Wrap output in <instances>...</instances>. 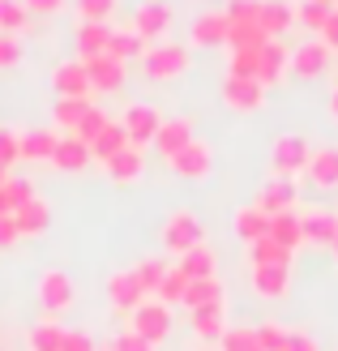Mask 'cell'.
<instances>
[{
	"label": "cell",
	"instance_id": "cell-53",
	"mask_svg": "<svg viewBox=\"0 0 338 351\" xmlns=\"http://www.w3.org/2000/svg\"><path fill=\"white\" fill-rule=\"evenodd\" d=\"M322 43H326L330 51H338V9L330 13V22L322 26Z\"/></svg>",
	"mask_w": 338,
	"mask_h": 351
},
{
	"label": "cell",
	"instance_id": "cell-8",
	"mask_svg": "<svg viewBox=\"0 0 338 351\" xmlns=\"http://www.w3.org/2000/svg\"><path fill=\"white\" fill-rule=\"evenodd\" d=\"M167 167H171L176 176H184V180H206L210 167H215V150L193 137V142H189L180 154H171V159H167Z\"/></svg>",
	"mask_w": 338,
	"mask_h": 351
},
{
	"label": "cell",
	"instance_id": "cell-6",
	"mask_svg": "<svg viewBox=\"0 0 338 351\" xmlns=\"http://www.w3.org/2000/svg\"><path fill=\"white\" fill-rule=\"evenodd\" d=\"M120 125L129 133V146H150L158 125H163V116H158L154 103H129V108L120 112Z\"/></svg>",
	"mask_w": 338,
	"mask_h": 351
},
{
	"label": "cell",
	"instance_id": "cell-35",
	"mask_svg": "<svg viewBox=\"0 0 338 351\" xmlns=\"http://www.w3.org/2000/svg\"><path fill=\"white\" fill-rule=\"evenodd\" d=\"M56 142H60V137L51 133V129H26V133H22V159H30V163L47 159V163H51V150H56Z\"/></svg>",
	"mask_w": 338,
	"mask_h": 351
},
{
	"label": "cell",
	"instance_id": "cell-26",
	"mask_svg": "<svg viewBox=\"0 0 338 351\" xmlns=\"http://www.w3.org/2000/svg\"><path fill=\"white\" fill-rule=\"evenodd\" d=\"M236 236L244 240V244H253V240H261V236H270V215H265L261 206H240L236 210Z\"/></svg>",
	"mask_w": 338,
	"mask_h": 351
},
{
	"label": "cell",
	"instance_id": "cell-9",
	"mask_svg": "<svg viewBox=\"0 0 338 351\" xmlns=\"http://www.w3.org/2000/svg\"><path fill=\"white\" fill-rule=\"evenodd\" d=\"M51 86H56L60 99H90V73H86V64L73 60V56L51 69Z\"/></svg>",
	"mask_w": 338,
	"mask_h": 351
},
{
	"label": "cell",
	"instance_id": "cell-59",
	"mask_svg": "<svg viewBox=\"0 0 338 351\" xmlns=\"http://www.w3.org/2000/svg\"><path fill=\"white\" fill-rule=\"evenodd\" d=\"M193 351H210V347H193Z\"/></svg>",
	"mask_w": 338,
	"mask_h": 351
},
{
	"label": "cell",
	"instance_id": "cell-54",
	"mask_svg": "<svg viewBox=\"0 0 338 351\" xmlns=\"http://www.w3.org/2000/svg\"><path fill=\"white\" fill-rule=\"evenodd\" d=\"M22 5H26L30 13H60L64 0H22Z\"/></svg>",
	"mask_w": 338,
	"mask_h": 351
},
{
	"label": "cell",
	"instance_id": "cell-49",
	"mask_svg": "<svg viewBox=\"0 0 338 351\" xmlns=\"http://www.w3.org/2000/svg\"><path fill=\"white\" fill-rule=\"evenodd\" d=\"M99 351H158V347H150L141 335H133V330H124V335H116V339H108Z\"/></svg>",
	"mask_w": 338,
	"mask_h": 351
},
{
	"label": "cell",
	"instance_id": "cell-12",
	"mask_svg": "<svg viewBox=\"0 0 338 351\" xmlns=\"http://www.w3.org/2000/svg\"><path fill=\"white\" fill-rule=\"evenodd\" d=\"M189 142H193V125H189V120L184 116H163V125H158V133H154L150 146L163 154V163H167L171 154H180Z\"/></svg>",
	"mask_w": 338,
	"mask_h": 351
},
{
	"label": "cell",
	"instance_id": "cell-32",
	"mask_svg": "<svg viewBox=\"0 0 338 351\" xmlns=\"http://www.w3.org/2000/svg\"><path fill=\"white\" fill-rule=\"evenodd\" d=\"M124 146H129V133H124L120 120H112V125H108V129H103L95 142H90V159H95V163H108L112 154H120Z\"/></svg>",
	"mask_w": 338,
	"mask_h": 351
},
{
	"label": "cell",
	"instance_id": "cell-20",
	"mask_svg": "<svg viewBox=\"0 0 338 351\" xmlns=\"http://www.w3.org/2000/svg\"><path fill=\"white\" fill-rule=\"evenodd\" d=\"M108 300H112L120 313H133L141 300H146V291H141V283H137L133 270H116V274L108 278Z\"/></svg>",
	"mask_w": 338,
	"mask_h": 351
},
{
	"label": "cell",
	"instance_id": "cell-57",
	"mask_svg": "<svg viewBox=\"0 0 338 351\" xmlns=\"http://www.w3.org/2000/svg\"><path fill=\"white\" fill-rule=\"evenodd\" d=\"M330 249H334V257H338V236H334V244H330Z\"/></svg>",
	"mask_w": 338,
	"mask_h": 351
},
{
	"label": "cell",
	"instance_id": "cell-13",
	"mask_svg": "<svg viewBox=\"0 0 338 351\" xmlns=\"http://www.w3.org/2000/svg\"><path fill=\"white\" fill-rule=\"evenodd\" d=\"M326 69H330V47L322 39H309V43L291 47V73L295 77H322Z\"/></svg>",
	"mask_w": 338,
	"mask_h": 351
},
{
	"label": "cell",
	"instance_id": "cell-10",
	"mask_svg": "<svg viewBox=\"0 0 338 351\" xmlns=\"http://www.w3.org/2000/svg\"><path fill=\"white\" fill-rule=\"evenodd\" d=\"M223 103L231 112H257L261 103H265V86L257 77H231L223 82Z\"/></svg>",
	"mask_w": 338,
	"mask_h": 351
},
{
	"label": "cell",
	"instance_id": "cell-19",
	"mask_svg": "<svg viewBox=\"0 0 338 351\" xmlns=\"http://www.w3.org/2000/svg\"><path fill=\"white\" fill-rule=\"evenodd\" d=\"M304 176H309V184H317V189H338V146H317L309 154Z\"/></svg>",
	"mask_w": 338,
	"mask_h": 351
},
{
	"label": "cell",
	"instance_id": "cell-50",
	"mask_svg": "<svg viewBox=\"0 0 338 351\" xmlns=\"http://www.w3.org/2000/svg\"><path fill=\"white\" fill-rule=\"evenodd\" d=\"M257 5L261 0H227V22L231 26H240V22H257Z\"/></svg>",
	"mask_w": 338,
	"mask_h": 351
},
{
	"label": "cell",
	"instance_id": "cell-46",
	"mask_svg": "<svg viewBox=\"0 0 338 351\" xmlns=\"http://www.w3.org/2000/svg\"><path fill=\"white\" fill-rule=\"evenodd\" d=\"M116 5L120 0H77V13H82V22H112Z\"/></svg>",
	"mask_w": 338,
	"mask_h": 351
},
{
	"label": "cell",
	"instance_id": "cell-52",
	"mask_svg": "<svg viewBox=\"0 0 338 351\" xmlns=\"http://www.w3.org/2000/svg\"><path fill=\"white\" fill-rule=\"evenodd\" d=\"M17 240H22V232H17L13 215H0V249H13Z\"/></svg>",
	"mask_w": 338,
	"mask_h": 351
},
{
	"label": "cell",
	"instance_id": "cell-31",
	"mask_svg": "<svg viewBox=\"0 0 338 351\" xmlns=\"http://www.w3.org/2000/svg\"><path fill=\"white\" fill-rule=\"evenodd\" d=\"M189 278H215V270H219V257H215V249L210 244H197V249H189V253H180V261H176Z\"/></svg>",
	"mask_w": 338,
	"mask_h": 351
},
{
	"label": "cell",
	"instance_id": "cell-55",
	"mask_svg": "<svg viewBox=\"0 0 338 351\" xmlns=\"http://www.w3.org/2000/svg\"><path fill=\"white\" fill-rule=\"evenodd\" d=\"M287 351H317V343L309 335H287Z\"/></svg>",
	"mask_w": 338,
	"mask_h": 351
},
{
	"label": "cell",
	"instance_id": "cell-17",
	"mask_svg": "<svg viewBox=\"0 0 338 351\" xmlns=\"http://www.w3.org/2000/svg\"><path fill=\"white\" fill-rule=\"evenodd\" d=\"M227 13L223 9H206L193 17V43L197 47H227Z\"/></svg>",
	"mask_w": 338,
	"mask_h": 351
},
{
	"label": "cell",
	"instance_id": "cell-56",
	"mask_svg": "<svg viewBox=\"0 0 338 351\" xmlns=\"http://www.w3.org/2000/svg\"><path fill=\"white\" fill-rule=\"evenodd\" d=\"M330 116L338 120V86H334V95H330Z\"/></svg>",
	"mask_w": 338,
	"mask_h": 351
},
{
	"label": "cell",
	"instance_id": "cell-37",
	"mask_svg": "<svg viewBox=\"0 0 338 351\" xmlns=\"http://www.w3.org/2000/svg\"><path fill=\"white\" fill-rule=\"evenodd\" d=\"M90 112V99H56V108H51V120H56V129L73 133L82 125V116Z\"/></svg>",
	"mask_w": 338,
	"mask_h": 351
},
{
	"label": "cell",
	"instance_id": "cell-3",
	"mask_svg": "<svg viewBox=\"0 0 338 351\" xmlns=\"http://www.w3.org/2000/svg\"><path fill=\"white\" fill-rule=\"evenodd\" d=\"M34 291H39V304H43L47 317H60V313H69V308H73V300H77L73 278H69L64 270H43L39 283H34Z\"/></svg>",
	"mask_w": 338,
	"mask_h": 351
},
{
	"label": "cell",
	"instance_id": "cell-4",
	"mask_svg": "<svg viewBox=\"0 0 338 351\" xmlns=\"http://www.w3.org/2000/svg\"><path fill=\"white\" fill-rule=\"evenodd\" d=\"M202 240V219L193 215V210H171L167 223H163V249L167 253H189V249H197Z\"/></svg>",
	"mask_w": 338,
	"mask_h": 351
},
{
	"label": "cell",
	"instance_id": "cell-5",
	"mask_svg": "<svg viewBox=\"0 0 338 351\" xmlns=\"http://www.w3.org/2000/svg\"><path fill=\"white\" fill-rule=\"evenodd\" d=\"M309 154H313V146H309L300 133H282L278 142H274V150H270L274 176H287V180H295V176L309 167Z\"/></svg>",
	"mask_w": 338,
	"mask_h": 351
},
{
	"label": "cell",
	"instance_id": "cell-25",
	"mask_svg": "<svg viewBox=\"0 0 338 351\" xmlns=\"http://www.w3.org/2000/svg\"><path fill=\"white\" fill-rule=\"evenodd\" d=\"M51 163H56L60 171H82L86 163H90V146H86L82 137L69 133V137H60V142H56V150H51Z\"/></svg>",
	"mask_w": 338,
	"mask_h": 351
},
{
	"label": "cell",
	"instance_id": "cell-36",
	"mask_svg": "<svg viewBox=\"0 0 338 351\" xmlns=\"http://www.w3.org/2000/svg\"><path fill=\"white\" fill-rule=\"evenodd\" d=\"M34 197V184L26 176H5V184H0V215H13L17 206H26Z\"/></svg>",
	"mask_w": 338,
	"mask_h": 351
},
{
	"label": "cell",
	"instance_id": "cell-15",
	"mask_svg": "<svg viewBox=\"0 0 338 351\" xmlns=\"http://www.w3.org/2000/svg\"><path fill=\"white\" fill-rule=\"evenodd\" d=\"M103 171H108L112 184H133V180H141V171H146V150L124 146L120 154H112V159L103 163Z\"/></svg>",
	"mask_w": 338,
	"mask_h": 351
},
{
	"label": "cell",
	"instance_id": "cell-11",
	"mask_svg": "<svg viewBox=\"0 0 338 351\" xmlns=\"http://www.w3.org/2000/svg\"><path fill=\"white\" fill-rule=\"evenodd\" d=\"M86 64V73H90V90H103V95H116L120 86H124V77H129V69H124V60H116V56H90V60H82Z\"/></svg>",
	"mask_w": 338,
	"mask_h": 351
},
{
	"label": "cell",
	"instance_id": "cell-48",
	"mask_svg": "<svg viewBox=\"0 0 338 351\" xmlns=\"http://www.w3.org/2000/svg\"><path fill=\"white\" fill-rule=\"evenodd\" d=\"M287 335H291V330H282V326H274V322L257 326V343H261V351H287Z\"/></svg>",
	"mask_w": 338,
	"mask_h": 351
},
{
	"label": "cell",
	"instance_id": "cell-21",
	"mask_svg": "<svg viewBox=\"0 0 338 351\" xmlns=\"http://www.w3.org/2000/svg\"><path fill=\"white\" fill-rule=\"evenodd\" d=\"M291 22H295V5H291V0H261V5H257V26L265 30V39H278Z\"/></svg>",
	"mask_w": 338,
	"mask_h": 351
},
{
	"label": "cell",
	"instance_id": "cell-18",
	"mask_svg": "<svg viewBox=\"0 0 338 351\" xmlns=\"http://www.w3.org/2000/svg\"><path fill=\"white\" fill-rule=\"evenodd\" d=\"M265 215H282V210H295V180H287V176H274V180H265L257 202Z\"/></svg>",
	"mask_w": 338,
	"mask_h": 351
},
{
	"label": "cell",
	"instance_id": "cell-42",
	"mask_svg": "<svg viewBox=\"0 0 338 351\" xmlns=\"http://www.w3.org/2000/svg\"><path fill=\"white\" fill-rule=\"evenodd\" d=\"M30 9L22 5V0H0V30H9V34H22L30 26Z\"/></svg>",
	"mask_w": 338,
	"mask_h": 351
},
{
	"label": "cell",
	"instance_id": "cell-39",
	"mask_svg": "<svg viewBox=\"0 0 338 351\" xmlns=\"http://www.w3.org/2000/svg\"><path fill=\"white\" fill-rule=\"evenodd\" d=\"M184 287H189V274H184L180 266H171V270L163 274V283H158V291H154V300L171 308V304H180V300H184Z\"/></svg>",
	"mask_w": 338,
	"mask_h": 351
},
{
	"label": "cell",
	"instance_id": "cell-41",
	"mask_svg": "<svg viewBox=\"0 0 338 351\" xmlns=\"http://www.w3.org/2000/svg\"><path fill=\"white\" fill-rule=\"evenodd\" d=\"M219 351H261L257 330L253 326H227L223 339H219Z\"/></svg>",
	"mask_w": 338,
	"mask_h": 351
},
{
	"label": "cell",
	"instance_id": "cell-30",
	"mask_svg": "<svg viewBox=\"0 0 338 351\" xmlns=\"http://www.w3.org/2000/svg\"><path fill=\"white\" fill-rule=\"evenodd\" d=\"M215 300H227V291H223V283H219V274L215 278H189V287H184V308L193 313V308H202V304H215Z\"/></svg>",
	"mask_w": 338,
	"mask_h": 351
},
{
	"label": "cell",
	"instance_id": "cell-43",
	"mask_svg": "<svg viewBox=\"0 0 338 351\" xmlns=\"http://www.w3.org/2000/svg\"><path fill=\"white\" fill-rule=\"evenodd\" d=\"M265 47V43H261ZM261 47H231V77H257Z\"/></svg>",
	"mask_w": 338,
	"mask_h": 351
},
{
	"label": "cell",
	"instance_id": "cell-47",
	"mask_svg": "<svg viewBox=\"0 0 338 351\" xmlns=\"http://www.w3.org/2000/svg\"><path fill=\"white\" fill-rule=\"evenodd\" d=\"M17 159H22V133L17 129H0V167H13Z\"/></svg>",
	"mask_w": 338,
	"mask_h": 351
},
{
	"label": "cell",
	"instance_id": "cell-24",
	"mask_svg": "<svg viewBox=\"0 0 338 351\" xmlns=\"http://www.w3.org/2000/svg\"><path fill=\"white\" fill-rule=\"evenodd\" d=\"M108 39H112V22H82L77 26V60L103 56V51H108Z\"/></svg>",
	"mask_w": 338,
	"mask_h": 351
},
{
	"label": "cell",
	"instance_id": "cell-27",
	"mask_svg": "<svg viewBox=\"0 0 338 351\" xmlns=\"http://www.w3.org/2000/svg\"><path fill=\"white\" fill-rule=\"evenodd\" d=\"M270 240H278L282 249H300L304 244V223H300L295 210H282V215H270Z\"/></svg>",
	"mask_w": 338,
	"mask_h": 351
},
{
	"label": "cell",
	"instance_id": "cell-16",
	"mask_svg": "<svg viewBox=\"0 0 338 351\" xmlns=\"http://www.w3.org/2000/svg\"><path fill=\"white\" fill-rule=\"evenodd\" d=\"M193 335H197L202 343H215L223 339V330H227V300H215V304H202V308H193Z\"/></svg>",
	"mask_w": 338,
	"mask_h": 351
},
{
	"label": "cell",
	"instance_id": "cell-33",
	"mask_svg": "<svg viewBox=\"0 0 338 351\" xmlns=\"http://www.w3.org/2000/svg\"><path fill=\"white\" fill-rule=\"evenodd\" d=\"M141 51H146V39L133 30V26H124V30H112V39H108V56L116 60H141Z\"/></svg>",
	"mask_w": 338,
	"mask_h": 351
},
{
	"label": "cell",
	"instance_id": "cell-45",
	"mask_svg": "<svg viewBox=\"0 0 338 351\" xmlns=\"http://www.w3.org/2000/svg\"><path fill=\"white\" fill-rule=\"evenodd\" d=\"M22 56H26L22 39L9 34V30H0V73H5V69H17V64H22Z\"/></svg>",
	"mask_w": 338,
	"mask_h": 351
},
{
	"label": "cell",
	"instance_id": "cell-1",
	"mask_svg": "<svg viewBox=\"0 0 338 351\" xmlns=\"http://www.w3.org/2000/svg\"><path fill=\"white\" fill-rule=\"evenodd\" d=\"M193 64V51L184 43H171V39H158V43H146L141 51V73L150 82H171V77H184Z\"/></svg>",
	"mask_w": 338,
	"mask_h": 351
},
{
	"label": "cell",
	"instance_id": "cell-51",
	"mask_svg": "<svg viewBox=\"0 0 338 351\" xmlns=\"http://www.w3.org/2000/svg\"><path fill=\"white\" fill-rule=\"evenodd\" d=\"M60 351H99V343L86 335V330H64V343Z\"/></svg>",
	"mask_w": 338,
	"mask_h": 351
},
{
	"label": "cell",
	"instance_id": "cell-23",
	"mask_svg": "<svg viewBox=\"0 0 338 351\" xmlns=\"http://www.w3.org/2000/svg\"><path fill=\"white\" fill-rule=\"evenodd\" d=\"M13 223H17V232H22V236H43L47 227H51V206L39 197V193H34L26 206L13 210Z\"/></svg>",
	"mask_w": 338,
	"mask_h": 351
},
{
	"label": "cell",
	"instance_id": "cell-29",
	"mask_svg": "<svg viewBox=\"0 0 338 351\" xmlns=\"http://www.w3.org/2000/svg\"><path fill=\"white\" fill-rule=\"evenodd\" d=\"M60 343H64V326L56 317H43L26 330V351H60Z\"/></svg>",
	"mask_w": 338,
	"mask_h": 351
},
{
	"label": "cell",
	"instance_id": "cell-28",
	"mask_svg": "<svg viewBox=\"0 0 338 351\" xmlns=\"http://www.w3.org/2000/svg\"><path fill=\"white\" fill-rule=\"evenodd\" d=\"M304 223V244H334L338 236V215L330 210H309V215H300Z\"/></svg>",
	"mask_w": 338,
	"mask_h": 351
},
{
	"label": "cell",
	"instance_id": "cell-38",
	"mask_svg": "<svg viewBox=\"0 0 338 351\" xmlns=\"http://www.w3.org/2000/svg\"><path fill=\"white\" fill-rule=\"evenodd\" d=\"M330 13H334V5H326V0H295V22L317 30V34H322V26L330 22Z\"/></svg>",
	"mask_w": 338,
	"mask_h": 351
},
{
	"label": "cell",
	"instance_id": "cell-40",
	"mask_svg": "<svg viewBox=\"0 0 338 351\" xmlns=\"http://www.w3.org/2000/svg\"><path fill=\"white\" fill-rule=\"evenodd\" d=\"M167 270H171V266H167L163 257H146V261H137V266H133V274H137V283H141V291H146V295L158 291V283H163Z\"/></svg>",
	"mask_w": 338,
	"mask_h": 351
},
{
	"label": "cell",
	"instance_id": "cell-2",
	"mask_svg": "<svg viewBox=\"0 0 338 351\" xmlns=\"http://www.w3.org/2000/svg\"><path fill=\"white\" fill-rule=\"evenodd\" d=\"M129 330L133 335H141L150 347H163L167 343V335H171V308L167 304H158V300H141L133 313H129Z\"/></svg>",
	"mask_w": 338,
	"mask_h": 351
},
{
	"label": "cell",
	"instance_id": "cell-58",
	"mask_svg": "<svg viewBox=\"0 0 338 351\" xmlns=\"http://www.w3.org/2000/svg\"><path fill=\"white\" fill-rule=\"evenodd\" d=\"M326 5H334V9H338V0H326Z\"/></svg>",
	"mask_w": 338,
	"mask_h": 351
},
{
	"label": "cell",
	"instance_id": "cell-22",
	"mask_svg": "<svg viewBox=\"0 0 338 351\" xmlns=\"http://www.w3.org/2000/svg\"><path fill=\"white\" fill-rule=\"evenodd\" d=\"M291 287V266H253V291L261 300H282Z\"/></svg>",
	"mask_w": 338,
	"mask_h": 351
},
{
	"label": "cell",
	"instance_id": "cell-44",
	"mask_svg": "<svg viewBox=\"0 0 338 351\" xmlns=\"http://www.w3.org/2000/svg\"><path fill=\"white\" fill-rule=\"evenodd\" d=\"M108 125H112V120H108V112H99V108H95V103H90V112H86V116H82V125L73 129V137H82V142H86V146H90V142H95V137H99L103 129H108Z\"/></svg>",
	"mask_w": 338,
	"mask_h": 351
},
{
	"label": "cell",
	"instance_id": "cell-34",
	"mask_svg": "<svg viewBox=\"0 0 338 351\" xmlns=\"http://www.w3.org/2000/svg\"><path fill=\"white\" fill-rule=\"evenodd\" d=\"M291 249H282L278 240H270V236H261V240H253L248 244V261L253 266H291Z\"/></svg>",
	"mask_w": 338,
	"mask_h": 351
},
{
	"label": "cell",
	"instance_id": "cell-7",
	"mask_svg": "<svg viewBox=\"0 0 338 351\" xmlns=\"http://www.w3.org/2000/svg\"><path fill=\"white\" fill-rule=\"evenodd\" d=\"M171 0H141L137 13H133V30L141 34L146 43H158L163 34L171 30Z\"/></svg>",
	"mask_w": 338,
	"mask_h": 351
},
{
	"label": "cell",
	"instance_id": "cell-14",
	"mask_svg": "<svg viewBox=\"0 0 338 351\" xmlns=\"http://www.w3.org/2000/svg\"><path fill=\"white\" fill-rule=\"evenodd\" d=\"M287 69H291V47L278 43V39H265L261 64H257V82L261 86H278L282 77H287Z\"/></svg>",
	"mask_w": 338,
	"mask_h": 351
}]
</instances>
